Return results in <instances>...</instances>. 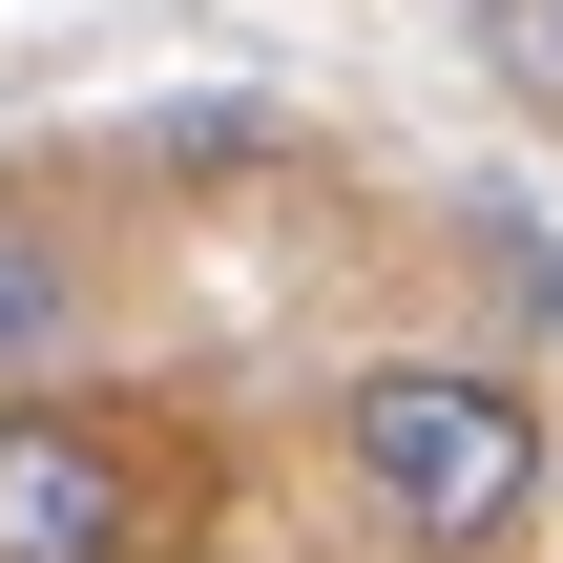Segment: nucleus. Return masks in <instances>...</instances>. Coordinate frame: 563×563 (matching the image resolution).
Returning <instances> with one entry per match:
<instances>
[{"label": "nucleus", "mask_w": 563, "mask_h": 563, "mask_svg": "<svg viewBox=\"0 0 563 563\" xmlns=\"http://www.w3.org/2000/svg\"><path fill=\"white\" fill-rule=\"evenodd\" d=\"M460 42H481L501 104H543V125H563V0H460Z\"/></svg>", "instance_id": "4"}, {"label": "nucleus", "mask_w": 563, "mask_h": 563, "mask_svg": "<svg viewBox=\"0 0 563 563\" xmlns=\"http://www.w3.org/2000/svg\"><path fill=\"white\" fill-rule=\"evenodd\" d=\"M146 543H167L146 439L84 397H0V563H146Z\"/></svg>", "instance_id": "2"}, {"label": "nucleus", "mask_w": 563, "mask_h": 563, "mask_svg": "<svg viewBox=\"0 0 563 563\" xmlns=\"http://www.w3.org/2000/svg\"><path fill=\"white\" fill-rule=\"evenodd\" d=\"M63 355H84V251L42 209H0V397H42Z\"/></svg>", "instance_id": "3"}, {"label": "nucleus", "mask_w": 563, "mask_h": 563, "mask_svg": "<svg viewBox=\"0 0 563 563\" xmlns=\"http://www.w3.org/2000/svg\"><path fill=\"white\" fill-rule=\"evenodd\" d=\"M334 460H355V501H376L418 563H501L522 522H543V481H563L543 397H522L501 355H376V376L334 397Z\"/></svg>", "instance_id": "1"}]
</instances>
